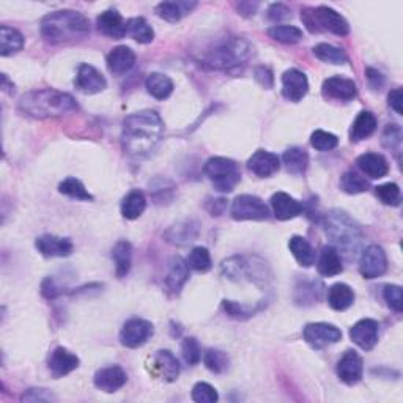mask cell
Returning a JSON list of instances; mask_svg holds the SVG:
<instances>
[{
  "instance_id": "1",
  "label": "cell",
  "mask_w": 403,
  "mask_h": 403,
  "mask_svg": "<svg viewBox=\"0 0 403 403\" xmlns=\"http://www.w3.org/2000/svg\"><path fill=\"white\" fill-rule=\"evenodd\" d=\"M164 134V123L155 111L134 112L125 118L122 148L132 157H147L157 148Z\"/></svg>"
},
{
  "instance_id": "2",
  "label": "cell",
  "mask_w": 403,
  "mask_h": 403,
  "mask_svg": "<svg viewBox=\"0 0 403 403\" xmlns=\"http://www.w3.org/2000/svg\"><path fill=\"white\" fill-rule=\"evenodd\" d=\"M17 109L24 115L43 120L62 117L73 112L78 109V103L69 93L54 90V88H41V90L24 93L19 99Z\"/></svg>"
},
{
  "instance_id": "3",
  "label": "cell",
  "mask_w": 403,
  "mask_h": 403,
  "mask_svg": "<svg viewBox=\"0 0 403 403\" xmlns=\"http://www.w3.org/2000/svg\"><path fill=\"white\" fill-rule=\"evenodd\" d=\"M90 34V22L79 11L60 10L41 19V35L50 44L82 40Z\"/></svg>"
},
{
  "instance_id": "4",
  "label": "cell",
  "mask_w": 403,
  "mask_h": 403,
  "mask_svg": "<svg viewBox=\"0 0 403 403\" xmlns=\"http://www.w3.org/2000/svg\"><path fill=\"white\" fill-rule=\"evenodd\" d=\"M252 55V46L248 40L239 36L225 38L206 50L204 63L211 69L233 73L241 69Z\"/></svg>"
},
{
  "instance_id": "5",
  "label": "cell",
  "mask_w": 403,
  "mask_h": 403,
  "mask_svg": "<svg viewBox=\"0 0 403 403\" xmlns=\"http://www.w3.org/2000/svg\"><path fill=\"white\" fill-rule=\"evenodd\" d=\"M325 232L331 241L345 250L356 249L362 238V230L348 214L342 210H332L325 216Z\"/></svg>"
},
{
  "instance_id": "6",
  "label": "cell",
  "mask_w": 403,
  "mask_h": 403,
  "mask_svg": "<svg viewBox=\"0 0 403 403\" xmlns=\"http://www.w3.org/2000/svg\"><path fill=\"white\" fill-rule=\"evenodd\" d=\"M301 19L312 34H320L323 30L331 31L337 36L350 34V25L346 19L330 6L321 5L318 8H304L301 11Z\"/></svg>"
},
{
  "instance_id": "7",
  "label": "cell",
  "mask_w": 403,
  "mask_h": 403,
  "mask_svg": "<svg viewBox=\"0 0 403 403\" xmlns=\"http://www.w3.org/2000/svg\"><path fill=\"white\" fill-rule=\"evenodd\" d=\"M204 172L219 192H232L241 180V170L238 164L222 156L210 157L205 162Z\"/></svg>"
},
{
  "instance_id": "8",
  "label": "cell",
  "mask_w": 403,
  "mask_h": 403,
  "mask_svg": "<svg viewBox=\"0 0 403 403\" xmlns=\"http://www.w3.org/2000/svg\"><path fill=\"white\" fill-rule=\"evenodd\" d=\"M230 214L235 220H267L269 208L257 195L243 194L233 200Z\"/></svg>"
},
{
  "instance_id": "9",
  "label": "cell",
  "mask_w": 403,
  "mask_h": 403,
  "mask_svg": "<svg viewBox=\"0 0 403 403\" xmlns=\"http://www.w3.org/2000/svg\"><path fill=\"white\" fill-rule=\"evenodd\" d=\"M155 327L143 318H131L120 331V344L126 348H139L153 337Z\"/></svg>"
},
{
  "instance_id": "10",
  "label": "cell",
  "mask_w": 403,
  "mask_h": 403,
  "mask_svg": "<svg viewBox=\"0 0 403 403\" xmlns=\"http://www.w3.org/2000/svg\"><path fill=\"white\" fill-rule=\"evenodd\" d=\"M388 269L386 252L378 244H372L365 248L359 258V273L364 279H376L381 277Z\"/></svg>"
},
{
  "instance_id": "11",
  "label": "cell",
  "mask_w": 403,
  "mask_h": 403,
  "mask_svg": "<svg viewBox=\"0 0 403 403\" xmlns=\"http://www.w3.org/2000/svg\"><path fill=\"white\" fill-rule=\"evenodd\" d=\"M302 337L315 350L326 348L332 344H337L342 339V331L331 323H309L302 330Z\"/></svg>"
},
{
  "instance_id": "12",
  "label": "cell",
  "mask_w": 403,
  "mask_h": 403,
  "mask_svg": "<svg viewBox=\"0 0 403 403\" xmlns=\"http://www.w3.org/2000/svg\"><path fill=\"white\" fill-rule=\"evenodd\" d=\"M336 372L340 381L348 384V386H355V384L361 381L364 374L362 358L355 350H346L344 356L339 359Z\"/></svg>"
},
{
  "instance_id": "13",
  "label": "cell",
  "mask_w": 403,
  "mask_h": 403,
  "mask_svg": "<svg viewBox=\"0 0 403 403\" xmlns=\"http://www.w3.org/2000/svg\"><path fill=\"white\" fill-rule=\"evenodd\" d=\"M309 92L307 76L299 69L292 68L282 74V94L292 103H299Z\"/></svg>"
},
{
  "instance_id": "14",
  "label": "cell",
  "mask_w": 403,
  "mask_h": 403,
  "mask_svg": "<svg viewBox=\"0 0 403 403\" xmlns=\"http://www.w3.org/2000/svg\"><path fill=\"white\" fill-rule=\"evenodd\" d=\"M107 87V80L97 68L82 63L78 68V76H76V88L84 94H94L103 92Z\"/></svg>"
},
{
  "instance_id": "15",
  "label": "cell",
  "mask_w": 403,
  "mask_h": 403,
  "mask_svg": "<svg viewBox=\"0 0 403 403\" xmlns=\"http://www.w3.org/2000/svg\"><path fill=\"white\" fill-rule=\"evenodd\" d=\"M126 381H128V375L120 365H109V367L99 369L93 376L94 386L106 394L117 393L118 389L125 386Z\"/></svg>"
},
{
  "instance_id": "16",
  "label": "cell",
  "mask_w": 403,
  "mask_h": 403,
  "mask_svg": "<svg viewBox=\"0 0 403 403\" xmlns=\"http://www.w3.org/2000/svg\"><path fill=\"white\" fill-rule=\"evenodd\" d=\"M378 334H380V326L372 318L359 320L350 330L351 340L364 351H370L378 344Z\"/></svg>"
},
{
  "instance_id": "17",
  "label": "cell",
  "mask_w": 403,
  "mask_h": 403,
  "mask_svg": "<svg viewBox=\"0 0 403 403\" xmlns=\"http://www.w3.org/2000/svg\"><path fill=\"white\" fill-rule=\"evenodd\" d=\"M35 246L38 252L46 258L69 257L74 250V244L69 238L55 235H41L36 238Z\"/></svg>"
},
{
  "instance_id": "18",
  "label": "cell",
  "mask_w": 403,
  "mask_h": 403,
  "mask_svg": "<svg viewBox=\"0 0 403 403\" xmlns=\"http://www.w3.org/2000/svg\"><path fill=\"white\" fill-rule=\"evenodd\" d=\"M248 169L252 174L257 175L258 178H269V176H273L281 169V160L279 156L271 153V151L257 150L249 157Z\"/></svg>"
},
{
  "instance_id": "19",
  "label": "cell",
  "mask_w": 403,
  "mask_h": 403,
  "mask_svg": "<svg viewBox=\"0 0 403 403\" xmlns=\"http://www.w3.org/2000/svg\"><path fill=\"white\" fill-rule=\"evenodd\" d=\"M48 367L54 378L66 376L79 367V358L63 346H57L48 359Z\"/></svg>"
},
{
  "instance_id": "20",
  "label": "cell",
  "mask_w": 403,
  "mask_h": 403,
  "mask_svg": "<svg viewBox=\"0 0 403 403\" xmlns=\"http://www.w3.org/2000/svg\"><path fill=\"white\" fill-rule=\"evenodd\" d=\"M325 97L339 99V101H351L356 98L358 87L356 82L348 78H342V76H334V78L326 79L321 87Z\"/></svg>"
},
{
  "instance_id": "21",
  "label": "cell",
  "mask_w": 403,
  "mask_h": 403,
  "mask_svg": "<svg viewBox=\"0 0 403 403\" xmlns=\"http://www.w3.org/2000/svg\"><path fill=\"white\" fill-rule=\"evenodd\" d=\"M97 27L101 34L120 40L128 34V22H125L123 16L117 10H107L97 17Z\"/></svg>"
},
{
  "instance_id": "22",
  "label": "cell",
  "mask_w": 403,
  "mask_h": 403,
  "mask_svg": "<svg viewBox=\"0 0 403 403\" xmlns=\"http://www.w3.org/2000/svg\"><path fill=\"white\" fill-rule=\"evenodd\" d=\"M151 364H153V370L156 375H160L164 381L172 383L180 376V362L178 359L174 356L172 351L169 350H160L156 351L153 358H151Z\"/></svg>"
},
{
  "instance_id": "23",
  "label": "cell",
  "mask_w": 403,
  "mask_h": 403,
  "mask_svg": "<svg viewBox=\"0 0 403 403\" xmlns=\"http://www.w3.org/2000/svg\"><path fill=\"white\" fill-rule=\"evenodd\" d=\"M106 63L112 74L122 76L131 71V68L134 66L136 54H134V50L128 46H117V48H113L109 54H107Z\"/></svg>"
},
{
  "instance_id": "24",
  "label": "cell",
  "mask_w": 403,
  "mask_h": 403,
  "mask_svg": "<svg viewBox=\"0 0 403 403\" xmlns=\"http://www.w3.org/2000/svg\"><path fill=\"white\" fill-rule=\"evenodd\" d=\"M271 208H273L274 216L279 220H288L296 216H299L301 211L304 210L298 200H295L292 195L285 192H276L271 197Z\"/></svg>"
},
{
  "instance_id": "25",
  "label": "cell",
  "mask_w": 403,
  "mask_h": 403,
  "mask_svg": "<svg viewBox=\"0 0 403 403\" xmlns=\"http://www.w3.org/2000/svg\"><path fill=\"white\" fill-rule=\"evenodd\" d=\"M358 167L361 169L364 175L372 180H378L386 176L389 172V164L386 157L380 153H364L356 160Z\"/></svg>"
},
{
  "instance_id": "26",
  "label": "cell",
  "mask_w": 403,
  "mask_h": 403,
  "mask_svg": "<svg viewBox=\"0 0 403 403\" xmlns=\"http://www.w3.org/2000/svg\"><path fill=\"white\" fill-rule=\"evenodd\" d=\"M189 279V264L181 257H174L169 262V271L166 277V285L170 292L178 295L181 288Z\"/></svg>"
},
{
  "instance_id": "27",
  "label": "cell",
  "mask_w": 403,
  "mask_h": 403,
  "mask_svg": "<svg viewBox=\"0 0 403 403\" xmlns=\"http://www.w3.org/2000/svg\"><path fill=\"white\" fill-rule=\"evenodd\" d=\"M317 269L321 276L332 277L344 271L342 258H340L339 250L334 246H325L320 252V258L317 263Z\"/></svg>"
},
{
  "instance_id": "28",
  "label": "cell",
  "mask_w": 403,
  "mask_h": 403,
  "mask_svg": "<svg viewBox=\"0 0 403 403\" xmlns=\"http://www.w3.org/2000/svg\"><path fill=\"white\" fill-rule=\"evenodd\" d=\"M197 2H186V0H181V2H161L156 5V15L167 22H178L183 16H186L191 13Z\"/></svg>"
},
{
  "instance_id": "29",
  "label": "cell",
  "mask_w": 403,
  "mask_h": 403,
  "mask_svg": "<svg viewBox=\"0 0 403 403\" xmlns=\"http://www.w3.org/2000/svg\"><path fill=\"white\" fill-rule=\"evenodd\" d=\"M327 302H330L331 309L337 312L346 311L355 302V292L346 283H334L332 287L327 290Z\"/></svg>"
},
{
  "instance_id": "30",
  "label": "cell",
  "mask_w": 403,
  "mask_h": 403,
  "mask_svg": "<svg viewBox=\"0 0 403 403\" xmlns=\"http://www.w3.org/2000/svg\"><path fill=\"white\" fill-rule=\"evenodd\" d=\"M199 235V227L197 224H194L192 220H185V222H178L170 227L166 232V239L169 243L176 244V246H186L189 243H192Z\"/></svg>"
},
{
  "instance_id": "31",
  "label": "cell",
  "mask_w": 403,
  "mask_h": 403,
  "mask_svg": "<svg viewBox=\"0 0 403 403\" xmlns=\"http://www.w3.org/2000/svg\"><path fill=\"white\" fill-rule=\"evenodd\" d=\"M375 129H376V117L369 111H362L358 113V117L351 125L350 137L351 141L355 142L364 141V139H367L374 134Z\"/></svg>"
},
{
  "instance_id": "32",
  "label": "cell",
  "mask_w": 403,
  "mask_h": 403,
  "mask_svg": "<svg viewBox=\"0 0 403 403\" xmlns=\"http://www.w3.org/2000/svg\"><path fill=\"white\" fill-rule=\"evenodd\" d=\"M145 87L151 97L160 101L167 99L174 92L172 79L162 73H150L145 80Z\"/></svg>"
},
{
  "instance_id": "33",
  "label": "cell",
  "mask_w": 403,
  "mask_h": 403,
  "mask_svg": "<svg viewBox=\"0 0 403 403\" xmlns=\"http://www.w3.org/2000/svg\"><path fill=\"white\" fill-rule=\"evenodd\" d=\"M24 48V36L19 30L2 25L0 27V55L8 57Z\"/></svg>"
},
{
  "instance_id": "34",
  "label": "cell",
  "mask_w": 403,
  "mask_h": 403,
  "mask_svg": "<svg viewBox=\"0 0 403 403\" xmlns=\"http://www.w3.org/2000/svg\"><path fill=\"white\" fill-rule=\"evenodd\" d=\"M290 252H292L295 260L298 262L301 267L309 268L315 263V250L304 236H292L288 241Z\"/></svg>"
},
{
  "instance_id": "35",
  "label": "cell",
  "mask_w": 403,
  "mask_h": 403,
  "mask_svg": "<svg viewBox=\"0 0 403 403\" xmlns=\"http://www.w3.org/2000/svg\"><path fill=\"white\" fill-rule=\"evenodd\" d=\"M147 208V197L142 191L134 189L122 202V216L128 220L139 219Z\"/></svg>"
},
{
  "instance_id": "36",
  "label": "cell",
  "mask_w": 403,
  "mask_h": 403,
  "mask_svg": "<svg viewBox=\"0 0 403 403\" xmlns=\"http://www.w3.org/2000/svg\"><path fill=\"white\" fill-rule=\"evenodd\" d=\"M112 258L115 263V274L117 277H125L129 273L131 263H132V246L126 239L118 241L112 249Z\"/></svg>"
},
{
  "instance_id": "37",
  "label": "cell",
  "mask_w": 403,
  "mask_h": 403,
  "mask_svg": "<svg viewBox=\"0 0 403 403\" xmlns=\"http://www.w3.org/2000/svg\"><path fill=\"white\" fill-rule=\"evenodd\" d=\"M282 162L283 166H285L287 172L293 175H304L309 167V155L306 150L299 147H292L283 153Z\"/></svg>"
},
{
  "instance_id": "38",
  "label": "cell",
  "mask_w": 403,
  "mask_h": 403,
  "mask_svg": "<svg viewBox=\"0 0 403 403\" xmlns=\"http://www.w3.org/2000/svg\"><path fill=\"white\" fill-rule=\"evenodd\" d=\"M312 50H313V55L317 57L318 60L325 63H331V65H345V63L348 62V57H346L345 50L337 46H332V44L320 43Z\"/></svg>"
},
{
  "instance_id": "39",
  "label": "cell",
  "mask_w": 403,
  "mask_h": 403,
  "mask_svg": "<svg viewBox=\"0 0 403 403\" xmlns=\"http://www.w3.org/2000/svg\"><path fill=\"white\" fill-rule=\"evenodd\" d=\"M128 35L141 44H148L155 40V30L143 17H132L128 21Z\"/></svg>"
},
{
  "instance_id": "40",
  "label": "cell",
  "mask_w": 403,
  "mask_h": 403,
  "mask_svg": "<svg viewBox=\"0 0 403 403\" xmlns=\"http://www.w3.org/2000/svg\"><path fill=\"white\" fill-rule=\"evenodd\" d=\"M248 267L249 262L243 257H230L229 260L222 262V274L230 281H241L248 277Z\"/></svg>"
},
{
  "instance_id": "41",
  "label": "cell",
  "mask_w": 403,
  "mask_h": 403,
  "mask_svg": "<svg viewBox=\"0 0 403 403\" xmlns=\"http://www.w3.org/2000/svg\"><path fill=\"white\" fill-rule=\"evenodd\" d=\"M268 36L283 44H295L302 40V31L295 25H273L268 29Z\"/></svg>"
},
{
  "instance_id": "42",
  "label": "cell",
  "mask_w": 403,
  "mask_h": 403,
  "mask_svg": "<svg viewBox=\"0 0 403 403\" xmlns=\"http://www.w3.org/2000/svg\"><path fill=\"white\" fill-rule=\"evenodd\" d=\"M340 188H342V191L346 194L356 195L369 191L370 185L362 175L353 172V170H348V172H345L342 175V178H340Z\"/></svg>"
},
{
  "instance_id": "43",
  "label": "cell",
  "mask_w": 403,
  "mask_h": 403,
  "mask_svg": "<svg viewBox=\"0 0 403 403\" xmlns=\"http://www.w3.org/2000/svg\"><path fill=\"white\" fill-rule=\"evenodd\" d=\"M59 192L63 195H68V197L76 199V200H93V195L87 191L85 186L82 185V181L78 178H73V176H69V178L63 180L60 185H59Z\"/></svg>"
},
{
  "instance_id": "44",
  "label": "cell",
  "mask_w": 403,
  "mask_h": 403,
  "mask_svg": "<svg viewBox=\"0 0 403 403\" xmlns=\"http://www.w3.org/2000/svg\"><path fill=\"white\" fill-rule=\"evenodd\" d=\"M204 364L208 370L213 372V374L218 375L224 374V372L229 369V356H227L224 351L210 348L205 351Z\"/></svg>"
},
{
  "instance_id": "45",
  "label": "cell",
  "mask_w": 403,
  "mask_h": 403,
  "mask_svg": "<svg viewBox=\"0 0 403 403\" xmlns=\"http://www.w3.org/2000/svg\"><path fill=\"white\" fill-rule=\"evenodd\" d=\"M188 264L189 268H192L194 271H199V273H206V271L211 269V255L208 252L206 248H194L189 252L188 257Z\"/></svg>"
},
{
  "instance_id": "46",
  "label": "cell",
  "mask_w": 403,
  "mask_h": 403,
  "mask_svg": "<svg viewBox=\"0 0 403 403\" xmlns=\"http://www.w3.org/2000/svg\"><path fill=\"white\" fill-rule=\"evenodd\" d=\"M375 192L378 195L384 205L389 206H399L400 200H402V194H400V188L395 185V183H384V185H380L375 188Z\"/></svg>"
},
{
  "instance_id": "47",
  "label": "cell",
  "mask_w": 403,
  "mask_h": 403,
  "mask_svg": "<svg viewBox=\"0 0 403 403\" xmlns=\"http://www.w3.org/2000/svg\"><path fill=\"white\" fill-rule=\"evenodd\" d=\"M311 143L315 150L330 151V150H334L337 147L339 139L336 134H332V132L318 129L311 136Z\"/></svg>"
},
{
  "instance_id": "48",
  "label": "cell",
  "mask_w": 403,
  "mask_h": 403,
  "mask_svg": "<svg viewBox=\"0 0 403 403\" xmlns=\"http://www.w3.org/2000/svg\"><path fill=\"white\" fill-rule=\"evenodd\" d=\"M192 400L197 403H216L219 400L218 390L211 384L200 381L192 388Z\"/></svg>"
},
{
  "instance_id": "49",
  "label": "cell",
  "mask_w": 403,
  "mask_h": 403,
  "mask_svg": "<svg viewBox=\"0 0 403 403\" xmlns=\"http://www.w3.org/2000/svg\"><path fill=\"white\" fill-rule=\"evenodd\" d=\"M181 353H183V358H185L186 364L189 365H195L202 361V350H200L197 339L186 337L185 340H183Z\"/></svg>"
},
{
  "instance_id": "50",
  "label": "cell",
  "mask_w": 403,
  "mask_h": 403,
  "mask_svg": "<svg viewBox=\"0 0 403 403\" xmlns=\"http://www.w3.org/2000/svg\"><path fill=\"white\" fill-rule=\"evenodd\" d=\"M383 145L388 150L399 151L402 145V129L399 125L389 123L383 131Z\"/></svg>"
},
{
  "instance_id": "51",
  "label": "cell",
  "mask_w": 403,
  "mask_h": 403,
  "mask_svg": "<svg viewBox=\"0 0 403 403\" xmlns=\"http://www.w3.org/2000/svg\"><path fill=\"white\" fill-rule=\"evenodd\" d=\"M384 301L388 302V306L400 313L403 311V298H402V287L400 285H386L383 290Z\"/></svg>"
},
{
  "instance_id": "52",
  "label": "cell",
  "mask_w": 403,
  "mask_h": 403,
  "mask_svg": "<svg viewBox=\"0 0 403 403\" xmlns=\"http://www.w3.org/2000/svg\"><path fill=\"white\" fill-rule=\"evenodd\" d=\"M222 307L227 315H230L233 318H238V320H244V318H249L250 315H254V309H250L248 306H243V304H238L235 301H222Z\"/></svg>"
},
{
  "instance_id": "53",
  "label": "cell",
  "mask_w": 403,
  "mask_h": 403,
  "mask_svg": "<svg viewBox=\"0 0 403 403\" xmlns=\"http://www.w3.org/2000/svg\"><path fill=\"white\" fill-rule=\"evenodd\" d=\"M57 397L48 389L41 388H31L27 389V393H24L22 402H54Z\"/></svg>"
},
{
  "instance_id": "54",
  "label": "cell",
  "mask_w": 403,
  "mask_h": 403,
  "mask_svg": "<svg viewBox=\"0 0 403 403\" xmlns=\"http://www.w3.org/2000/svg\"><path fill=\"white\" fill-rule=\"evenodd\" d=\"M254 74H255V79L258 84L264 88H273L274 85V76L273 71H271L269 68L267 66H257L254 69Z\"/></svg>"
},
{
  "instance_id": "55",
  "label": "cell",
  "mask_w": 403,
  "mask_h": 403,
  "mask_svg": "<svg viewBox=\"0 0 403 403\" xmlns=\"http://www.w3.org/2000/svg\"><path fill=\"white\" fill-rule=\"evenodd\" d=\"M41 295L46 299H55L57 296L62 295L60 287L57 285V282L52 279V277H46L41 283Z\"/></svg>"
},
{
  "instance_id": "56",
  "label": "cell",
  "mask_w": 403,
  "mask_h": 403,
  "mask_svg": "<svg viewBox=\"0 0 403 403\" xmlns=\"http://www.w3.org/2000/svg\"><path fill=\"white\" fill-rule=\"evenodd\" d=\"M290 16V8L283 3H273L269 5L268 8V17L269 21L273 22H279L282 19H285Z\"/></svg>"
},
{
  "instance_id": "57",
  "label": "cell",
  "mask_w": 403,
  "mask_h": 403,
  "mask_svg": "<svg viewBox=\"0 0 403 403\" xmlns=\"http://www.w3.org/2000/svg\"><path fill=\"white\" fill-rule=\"evenodd\" d=\"M365 74H367L369 85L374 88V90H380V88L384 85V76L380 71H376V69L367 68V71H365Z\"/></svg>"
},
{
  "instance_id": "58",
  "label": "cell",
  "mask_w": 403,
  "mask_h": 403,
  "mask_svg": "<svg viewBox=\"0 0 403 403\" xmlns=\"http://www.w3.org/2000/svg\"><path fill=\"white\" fill-rule=\"evenodd\" d=\"M402 88H394L393 92H389L388 94V101H389V106L393 107V109L399 113V115H402Z\"/></svg>"
},
{
  "instance_id": "59",
  "label": "cell",
  "mask_w": 403,
  "mask_h": 403,
  "mask_svg": "<svg viewBox=\"0 0 403 403\" xmlns=\"http://www.w3.org/2000/svg\"><path fill=\"white\" fill-rule=\"evenodd\" d=\"M211 202L213 204H210V202L206 204V210L211 213V216H220V214H222L225 210V200L216 199V200H211Z\"/></svg>"
},
{
  "instance_id": "60",
  "label": "cell",
  "mask_w": 403,
  "mask_h": 403,
  "mask_svg": "<svg viewBox=\"0 0 403 403\" xmlns=\"http://www.w3.org/2000/svg\"><path fill=\"white\" fill-rule=\"evenodd\" d=\"M258 8V3H252V2H241L238 5V11L239 15L243 16H254L255 11Z\"/></svg>"
}]
</instances>
